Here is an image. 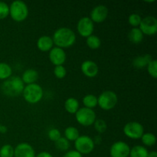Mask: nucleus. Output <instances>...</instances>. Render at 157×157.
I'll use <instances>...</instances> for the list:
<instances>
[{
  "instance_id": "5701e85b",
  "label": "nucleus",
  "mask_w": 157,
  "mask_h": 157,
  "mask_svg": "<svg viewBox=\"0 0 157 157\" xmlns=\"http://www.w3.org/2000/svg\"><path fill=\"white\" fill-rule=\"evenodd\" d=\"M80 136L79 131L75 127H68L64 130V137L70 142L75 141Z\"/></svg>"
},
{
  "instance_id": "9d476101",
  "label": "nucleus",
  "mask_w": 157,
  "mask_h": 157,
  "mask_svg": "<svg viewBox=\"0 0 157 157\" xmlns=\"http://www.w3.org/2000/svg\"><path fill=\"white\" fill-rule=\"evenodd\" d=\"M77 30L81 37L87 38L93 34L94 30V25L89 17H82L78 21Z\"/></svg>"
},
{
  "instance_id": "c85d7f7f",
  "label": "nucleus",
  "mask_w": 157,
  "mask_h": 157,
  "mask_svg": "<svg viewBox=\"0 0 157 157\" xmlns=\"http://www.w3.org/2000/svg\"><path fill=\"white\" fill-rule=\"evenodd\" d=\"M142 17L136 13H133L128 17V22L133 28H138L142 21Z\"/></svg>"
},
{
  "instance_id": "f03ea898",
  "label": "nucleus",
  "mask_w": 157,
  "mask_h": 157,
  "mask_svg": "<svg viewBox=\"0 0 157 157\" xmlns=\"http://www.w3.org/2000/svg\"><path fill=\"white\" fill-rule=\"evenodd\" d=\"M25 84L20 77H10L2 84V91L5 95L11 98L19 96L22 94Z\"/></svg>"
},
{
  "instance_id": "ea45409f",
  "label": "nucleus",
  "mask_w": 157,
  "mask_h": 157,
  "mask_svg": "<svg viewBox=\"0 0 157 157\" xmlns=\"http://www.w3.org/2000/svg\"><path fill=\"white\" fill-rule=\"evenodd\" d=\"M0 127H1V124H0Z\"/></svg>"
},
{
  "instance_id": "72a5a7b5",
  "label": "nucleus",
  "mask_w": 157,
  "mask_h": 157,
  "mask_svg": "<svg viewBox=\"0 0 157 157\" xmlns=\"http://www.w3.org/2000/svg\"><path fill=\"white\" fill-rule=\"evenodd\" d=\"M9 15V6L4 2H0V20L5 19Z\"/></svg>"
},
{
  "instance_id": "473e14b6",
  "label": "nucleus",
  "mask_w": 157,
  "mask_h": 157,
  "mask_svg": "<svg viewBox=\"0 0 157 157\" xmlns=\"http://www.w3.org/2000/svg\"><path fill=\"white\" fill-rule=\"evenodd\" d=\"M48 137L50 140L56 142L58 140H59L61 137V132L57 128H52L48 132Z\"/></svg>"
},
{
  "instance_id": "20e7f679",
  "label": "nucleus",
  "mask_w": 157,
  "mask_h": 157,
  "mask_svg": "<svg viewBox=\"0 0 157 157\" xmlns=\"http://www.w3.org/2000/svg\"><path fill=\"white\" fill-rule=\"evenodd\" d=\"M9 15L15 21L21 22L29 16V8L23 1L16 0L9 6Z\"/></svg>"
},
{
  "instance_id": "7c9ffc66",
  "label": "nucleus",
  "mask_w": 157,
  "mask_h": 157,
  "mask_svg": "<svg viewBox=\"0 0 157 157\" xmlns=\"http://www.w3.org/2000/svg\"><path fill=\"white\" fill-rule=\"evenodd\" d=\"M147 71H148L149 75L152 77L153 78L156 79L157 78V61L156 59H153L148 65L147 66Z\"/></svg>"
},
{
  "instance_id": "c756f323",
  "label": "nucleus",
  "mask_w": 157,
  "mask_h": 157,
  "mask_svg": "<svg viewBox=\"0 0 157 157\" xmlns=\"http://www.w3.org/2000/svg\"><path fill=\"white\" fill-rule=\"evenodd\" d=\"M93 125L94 126L95 130L97 132H98L99 133H104L107 129V124L106 123V121H104V120H96Z\"/></svg>"
},
{
  "instance_id": "9b49d317",
  "label": "nucleus",
  "mask_w": 157,
  "mask_h": 157,
  "mask_svg": "<svg viewBox=\"0 0 157 157\" xmlns=\"http://www.w3.org/2000/svg\"><path fill=\"white\" fill-rule=\"evenodd\" d=\"M130 147L124 141H117L112 144L110 149L111 157H129Z\"/></svg>"
},
{
  "instance_id": "e433bc0d",
  "label": "nucleus",
  "mask_w": 157,
  "mask_h": 157,
  "mask_svg": "<svg viewBox=\"0 0 157 157\" xmlns=\"http://www.w3.org/2000/svg\"><path fill=\"white\" fill-rule=\"evenodd\" d=\"M94 142V144H100L101 143V141H102V138L100 136H95L94 140H93Z\"/></svg>"
},
{
  "instance_id": "39448f33",
  "label": "nucleus",
  "mask_w": 157,
  "mask_h": 157,
  "mask_svg": "<svg viewBox=\"0 0 157 157\" xmlns=\"http://www.w3.org/2000/svg\"><path fill=\"white\" fill-rule=\"evenodd\" d=\"M118 101L117 95L113 90H105L98 98V105L104 110H110L114 108Z\"/></svg>"
},
{
  "instance_id": "412c9836",
  "label": "nucleus",
  "mask_w": 157,
  "mask_h": 157,
  "mask_svg": "<svg viewBox=\"0 0 157 157\" xmlns=\"http://www.w3.org/2000/svg\"><path fill=\"white\" fill-rule=\"evenodd\" d=\"M148 150L145 147L136 145L130 149L129 157H148Z\"/></svg>"
},
{
  "instance_id": "ddd939ff",
  "label": "nucleus",
  "mask_w": 157,
  "mask_h": 157,
  "mask_svg": "<svg viewBox=\"0 0 157 157\" xmlns=\"http://www.w3.org/2000/svg\"><path fill=\"white\" fill-rule=\"evenodd\" d=\"M66 53L64 49L58 47H53L49 52V60L55 66L63 65L65 63Z\"/></svg>"
},
{
  "instance_id": "1a4fd4ad",
  "label": "nucleus",
  "mask_w": 157,
  "mask_h": 157,
  "mask_svg": "<svg viewBox=\"0 0 157 157\" xmlns=\"http://www.w3.org/2000/svg\"><path fill=\"white\" fill-rule=\"evenodd\" d=\"M139 29L144 35L149 36L156 35L157 32V19L156 17L149 15L142 18Z\"/></svg>"
},
{
  "instance_id": "cd10ccee",
  "label": "nucleus",
  "mask_w": 157,
  "mask_h": 157,
  "mask_svg": "<svg viewBox=\"0 0 157 157\" xmlns=\"http://www.w3.org/2000/svg\"><path fill=\"white\" fill-rule=\"evenodd\" d=\"M0 157H14V147L10 144H5L0 149Z\"/></svg>"
},
{
  "instance_id": "bb28decb",
  "label": "nucleus",
  "mask_w": 157,
  "mask_h": 157,
  "mask_svg": "<svg viewBox=\"0 0 157 157\" xmlns=\"http://www.w3.org/2000/svg\"><path fill=\"white\" fill-rule=\"evenodd\" d=\"M55 143V147L58 150H61V151H67L68 149L70 148V142L66 139L65 137H62L61 136L59 140L56 141Z\"/></svg>"
},
{
  "instance_id": "aec40b11",
  "label": "nucleus",
  "mask_w": 157,
  "mask_h": 157,
  "mask_svg": "<svg viewBox=\"0 0 157 157\" xmlns=\"http://www.w3.org/2000/svg\"><path fill=\"white\" fill-rule=\"evenodd\" d=\"M64 108L67 113L75 114L79 110V102L75 98H68L64 102Z\"/></svg>"
},
{
  "instance_id": "f3484780",
  "label": "nucleus",
  "mask_w": 157,
  "mask_h": 157,
  "mask_svg": "<svg viewBox=\"0 0 157 157\" xmlns=\"http://www.w3.org/2000/svg\"><path fill=\"white\" fill-rule=\"evenodd\" d=\"M21 78L23 83L27 85L35 84L38 79V72L35 69H27L23 72Z\"/></svg>"
},
{
  "instance_id": "f8f14e48",
  "label": "nucleus",
  "mask_w": 157,
  "mask_h": 157,
  "mask_svg": "<svg viewBox=\"0 0 157 157\" xmlns=\"http://www.w3.org/2000/svg\"><path fill=\"white\" fill-rule=\"evenodd\" d=\"M108 12L109 11L107 6L104 5H98L92 9L89 18L94 23H101L107 18Z\"/></svg>"
},
{
  "instance_id": "f257e3e1",
  "label": "nucleus",
  "mask_w": 157,
  "mask_h": 157,
  "mask_svg": "<svg viewBox=\"0 0 157 157\" xmlns=\"http://www.w3.org/2000/svg\"><path fill=\"white\" fill-rule=\"evenodd\" d=\"M52 38L54 44L62 49L71 47L76 41V35L74 31L66 27H61L57 29Z\"/></svg>"
},
{
  "instance_id": "0eeeda50",
  "label": "nucleus",
  "mask_w": 157,
  "mask_h": 157,
  "mask_svg": "<svg viewBox=\"0 0 157 157\" xmlns=\"http://www.w3.org/2000/svg\"><path fill=\"white\" fill-rule=\"evenodd\" d=\"M94 147L95 144L93 139L86 135L80 136L75 141V150L81 155H87L90 153L94 149Z\"/></svg>"
},
{
  "instance_id": "58836bf2",
  "label": "nucleus",
  "mask_w": 157,
  "mask_h": 157,
  "mask_svg": "<svg viewBox=\"0 0 157 157\" xmlns=\"http://www.w3.org/2000/svg\"><path fill=\"white\" fill-rule=\"evenodd\" d=\"M148 157H157V153L156 151L149 152Z\"/></svg>"
},
{
  "instance_id": "dca6fc26",
  "label": "nucleus",
  "mask_w": 157,
  "mask_h": 157,
  "mask_svg": "<svg viewBox=\"0 0 157 157\" xmlns=\"http://www.w3.org/2000/svg\"><path fill=\"white\" fill-rule=\"evenodd\" d=\"M54 42L52 37L48 35H42L37 41V48L43 52H50L53 48Z\"/></svg>"
},
{
  "instance_id": "423d86ee",
  "label": "nucleus",
  "mask_w": 157,
  "mask_h": 157,
  "mask_svg": "<svg viewBox=\"0 0 157 157\" xmlns=\"http://www.w3.org/2000/svg\"><path fill=\"white\" fill-rule=\"evenodd\" d=\"M75 118L78 124L84 127H89L94 124L96 121V113L92 109L82 107L75 113Z\"/></svg>"
},
{
  "instance_id": "f704fd0d",
  "label": "nucleus",
  "mask_w": 157,
  "mask_h": 157,
  "mask_svg": "<svg viewBox=\"0 0 157 157\" xmlns=\"http://www.w3.org/2000/svg\"><path fill=\"white\" fill-rule=\"evenodd\" d=\"M63 157H83L82 155L80 153H78L76 150H69L67 151L65 154L64 155Z\"/></svg>"
},
{
  "instance_id": "393cba45",
  "label": "nucleus",
  "mask_w": 157,
  "mask_h": 157,
  "mask_svg": "<svg viewBox=\"0 0 157 157\" xmlns=\"http://www.w3.org/2000/svg\"><path fill=\"white\" fill-rule=\"evenodd\" d=\"M12 70L9 64L0 62V80H7L12 76Z\"/></svg>"
},
{
  "instance_id": "6ab92c4d",
  "label": "nucleus",
  "mask_w": 157,
  "mask_h": 157,
  "mask_svg": "<svg viewBox=\"0 0 157 157\" xmlns=\"http://www.w3.org/2000/svg\"><path fill=\"white\" fill-rule=\"evenodd\" d=\"M144 35L139 28H133L129 32L128 38L133 44H139L144 40Z\"/></svg>"
},
{
  "instance_id": "a211bd4d",
  "label": "nucleus",
  "mask_w": 157,
  "mask_h": 157,
  "mask_svg": "<svg viewBox=\"0 0 157 157\" xmlns=\"http://www.w3.org/2000/svg\"><path fill=\"white\" fill-rule=\"evenodd\" d=\"M153 58L150 55H144L141 56H137L133 61V67L137 69H143L148 65L149 63Z\"/></svg>"
},
{
  "instance_id": "b1692460",
  "label": "nucleus",
  "mask_w": 157,
  "mask_h": 157,
  "mask_svg": "<svg viewBox=\"0 0 157 157\" xmlns=\"http://www.w3.org/2000/svg\"><path fill=\"white\" fill-rule=\"evenodd\" d=\"M86 44L89 48L92 50H97L99 48L101 45V41L100 38L97 35H91L90 36L87 37L86 39Z\"/></svg>"
},
{
  "instance_id": "4be33fe9",
  "label": "nucleus",
  "mask_w": 157,
  "mask_h": 157,
  "mask_svg": "<svg viewBox=\"0 0 157 157\" xmlns=\"http://www.w3.org/2000/svg\"><path fill=\"white\" fill-rule=\"evenodd\" d=\"M82 102L84 107L93 109L98 106V97L94 94H87L83 98Z\"/></svg>"
},
{
  "instance_id": "2f4dec72",
  "label": "nucleus",
  "mask_w": 157,
  "mask_h": 157,
  "mask_svg": "<svg viewBox=\"0 0 157 157\" xmlns=\"http://www.w3.org/2000/svg\"><path fill=\"white\" fill-rule=\"evenodd\" d=\"M54 75L58 79H63L67 75V71L63 65L55 66L54 68Z\"/></svg>"
},
{
  "instance_id": "c9c22d12",
  "label": "nucleus",
  "mask_w": 157,
  "mask_h": 157,
  "mask_svg": "<svg viewBox=\"0 0 157 157\" xmlns=\"http://www.w3.org/2000/svg\"><path fill=\"white\" fill-rule=\"evenodd\" d=\"M35 157H53V156L50 153H48V152L43 151L38 153V155H36Z\"/></svg>"
},
{
  "instance_id": "a878e982",
  "label": "nucleus",
  "mask_w": 157,
  "mask_h": 157,
  "mask_svg": "<svg viewBox=\"0 0 157 157\" xmlns=\"http://www.w3.org/2000/svg\"><path fill=\"white\" fill-rule=\"evenodd\" d=\"M144 145L147 147H153L156 143V137L152 133H144L140 138Z\"/></svg>"
},
{
  "instance_id": "6e6552de",
  "label": "nucleus",
  "mask_w": 157,
  "mask_h": 157,
  "mask_svg": "<svg viewBox=\"0 0 157 157\" xmlns=\"http://www.w3.org/2000/svg\"><path fill=\"white\" fill-rule=\"evenodd\" d=\"M124 133L127 137L130 139H140L144 133V126L140 123L136 121H130L124 126Z\"/></svg>"
},
{
  "instance_id": "2eb2a0df",
  "label": "nucleus",
  "mask_w": 157,
  "mask_h": 157,
  "mask_svg": "<svg viewBox=\"0 0 157 157\" xmlns=\"http://www.w3.org/2000/svg\"><path fill=\"white\" fill-rule=\"evenodd\" d=\"M81 70L84 75L87 78H94L99 72V67L94 61L91 60H86L81 64Z\"/></svg>"
},
{
  "instance_id": "4468645a",
  "label": "nucleus",
  "mask_w": 157,
  "mask_h": 157,
  "mask_svg": "<svg viewBox=\"0 0 157 157\" xmlns=\"http://www.w3.org/2000/svg\"><path fill=\"white\" fill-rule=\"evenodd\" d=\"M33 147L27 143H21L14 148V157H35Z\"/></svg>"
},
{
  "instance_id": "7ed1b4c3",
  "label": "nucleus",
  "mask_w": 157,
  "mask_h": 157,
  "mask_svg": "<svg viewBox=\"0 0 157 157\" xmlns=\"http://www.w3.org/2000/svg\"><path fill=\"white\" fill-rule=\"evenodd\" d=\"M22 95L26 102L30 104H35L42 99L44 91L39 84L35 83L25 86Z\"/></svg>"
},
{
  "instance_id": "4c0bfd02",
  "label": "nucleus",
  "mask_w": 157,
  "mask_h": 157,
  "mask_svg": "<svg viewBox=\"0 0 157 157\" xmlns=\"http://www.w3.org/2000/svg\"><path fill=\"white\" fill-rule=\"evenodd\" d=\"M8 129L6 126H2L1 125V127H0V133H6L7 132Z\"/></svg>"
}]
</instances>
